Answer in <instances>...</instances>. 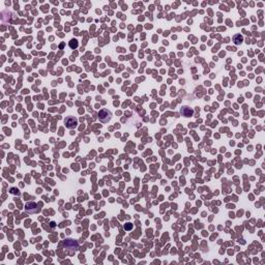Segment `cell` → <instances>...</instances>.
Returning <instances> with one entry per match:
<instances>
[{
	"instance_id": "5b68a950",
	"label": "cell",
	"mask_w": 265,
	"mask_h": 265,
	"mask_svg": "<svg viewBox=\"0 0 265 265\" xmlns=\"http://www.w3.org/2000/svg\"><path fill=\"white\" fill-rule=\"evenodd\" d=\"M181 114L186 117H191V116H193L194 111L190 109L189 107H183V108L181 109Z\"/></svg>"
},
{
	"instance_id": "7a4b0ae2",
	"label": "cell",
	"mask_w": 265,
	"mask_h": 265,
	"mask_svg": "<svg viewBox=\"0 0 265 265\" xmlns=\"http://www.w3.org/2000/svg\"><path fill=\"white\" fill-rule=\"evenodd\" d=\"M97 116H99V121L102 122V123H107V122H109L110 120H111L112 113L109 111V110L102 109L99 112V115H97Z\"/></svg>"
},
{
	"instance_id": "6da1fadb",
	"label": "cell",
	"mask_w": 265,
	"mask_h": 265,
	"mask_svg": "<svg viewBox=\"0 0 265 265\" xmlns=\"http://www.w3.org/2000/svg\"><path fill=\"white\" fill-rule=\"evenodd\" d=\"M63 247L67 252L72 253V252H76L79 249V243L78 241L74 240V239H66L63 242Z\"/></svg>"
},
{
	"instance_id": "8992f818",
	"label": "cell",
	"mask_w": 265,
	"mask_h": 265,
	"mask_svg": "<svg viewBox=\"0 0 265 265\" xmlns=\"http://www.w3.org/2000/svg\"><path fill=\"white\" fill-rule=\"evenodd\" d=\"M233 42L235 45H240L243 42V36L240 35V34H235L233 36Z\"/></svg>"
},
{
	"instance_id": "ba28073f",
	"label": "cell",
	"mask_w": 265,
	"mask_h": 265,
	"mask_svg": "<svg viewBox=\"0 0 265 265\" xmlns=\"http://www.w3.org/2000/svg\"><path fill=\"white\" fill-rule=\"evenodd\" d=\"M132 228V224H131V223H127V224L124 225V229L126 230H131Z\"/></svg>"
},
{
	"instance_id": "3957f363",
	"label": "cell",
	"mask_w": 265,
	"mask_h": 265,
	"mask_svg": "<svg viewBox=\"0 0 265 265\" xmlns=\"http://www.w3.org/2000/svg\"><path fill=\"white\" fill-rule=\"evenodd\" d=\"M64 123H65V126L67 127V129H72L78 126V119L74 116H69V117H67V118H65Z\"/></svg>"
},
{
	"instance_id": "277c9868",
	"label": "cell",
	"mask_w": 265,
	"mask_h": 265,
	"mask_svg": "<svg viewBox=\"0 0 265 265\" xmlns=\"http://www.w3.org/2000/svg\"><path fill=\"white\" fill-rule=\"evenodd\" d=\"M25 211L28 212V213H36L39 211V208H37V204L35 202H27L26 205H25Z\"/></svg>"
},
{
	"instance_id": "52a82bcc",
	"label": "cell",
	"mask_w": 265,
	"mask_h": 265,
	"mask_svg": "<svg viewBox=\"0 0 265 265\" xmlns=\"http://www.w3.org/2000/svg\"><path fill=\"white\" fill-rule=\"evenodd\" d=\"M78 46H79V42L76 39H72L69 41V47H71L72 49H77Z\"/></svg>"
}]
</instances>
